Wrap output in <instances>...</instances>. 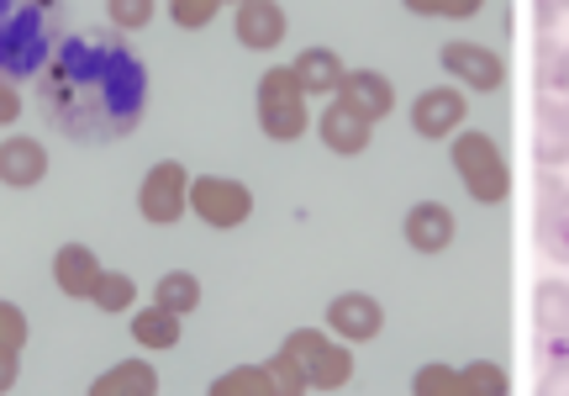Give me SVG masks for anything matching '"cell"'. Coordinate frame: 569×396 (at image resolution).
I'll return each instance as SVG.
<instances>
[{"instance_id":"obj_1","label":"cell","mask_w":569,"mask_h":396,"mask_svg":"<svg viewBox=\"0 0 569 396\" xmlns=\"http://www.w3.org/2000/svg\"><path fill=\"white\" fill-rule=\"evenodd\" d=\"M38 111L74 143H117L148 111V69L117 32H74L38 75Z\"/></svg>"},{"instance_id":"obj_2","label":"cell","mask_w":569,"mask_h":396,"mask_svg":"<svg viewBox=\"0 0 569 396\" xmlns=\"http://www.w3.org/2000/svg\"><path fill=\"white\" fill-rule=\"evenodd\" d=\"M63 0H0V80H32L59 48Z\"/></svg>"},{"instance_id":"obj_3","label":"cell","mask_w":569,"mask_h":396,"mask_svg":"<svg viewBox=\"0 0 569 396\" xmlns=\"http://www.w3.org/2000/svg\"><path fill=\"white\" fill-rule=\"evenodd\" d=\"M453 169H459L465 190L480 201V207L507 201L511 165H507V154H501L496 138H486V132H453Z\"/></svg>"},{"instance_id":"obj_4","label":"cell","mask_w":569,"mask_h":396,"mask_svg":"<svg viewBox=\"0 0 569 396\" xmlns=\"http://www.w3.org/2000/svg\"><path fill=\"white\" fill-rule=\"evenodd\" d=\"M280 355L301 370L306 392H338V386H348V376H353L348 344H332V338L317 334V328H296V334L284 338Z\"/></svg>"},{"instance_id":"obj_5","label":"cell","mask_w":569,"mask_h":396,"mask_svg":"<svg viewBox=\"0 0 569 396\" xmlns=\"http://www.w3.org/2000/svg\"><path fill=\"white\" fill-rule=\"evenodd\" d=\"M259 127H264V138H274V143H296L306 127H311V117H306V90H301V80H296V69L274 63L264 80H259Z\"/></svg>"},{"instance_id":"obj_6","label":"cell","mask_w":569,"mask_h":396,"mask_svg":"<svg viewBox=\"0 0 569 396\" xmlns=\"http://www.w3.org/2000/svg\"><path fill=\"white\" fill-rule=\"evenodd\" d=\"M190 207L206 228H243L253 217V190L227 175H201V180H190Z\"/></svg>"},{"instance_id":"obj_7","label":"cell","mask_w":569,"mask_h":396,"mask_svg":"<svg viewBox=\"0 0 569 396\" xmlns=\"http://www.w3.org/2000/svg\"><path fill=\"white\" fill-rule=\"evenodd\" d=\"M184 207H190V169L180 159H163L142 175V190H138V211L153 222V228H169L180 222Z\"/></svg>"},{"instance_id":"obj_8","label":"cell","mask_w":569,"mask_h":396,"mask_svg":"<svg viewBox=\"0 0 569 396\" xmlns=\"http://www.w3.org/2000/svg\"><path fill=\"white\" fill-rule=\"evenodd\" d=\"M443 75L459 80L465 90H480V96H496L507 85V59L486 48V42H443Z\"/></svg>"},{"instance_id":"obj_9","label":"cell","mask_w":569,"mask_h":396,"mask_svg":"<svg viewBox=\"0 0 569 396\" xmlns=\"http://www.w3.org/2000/svg\"><path fill=\"white\" fill-rule=\"evenodd\" d=\"M327 328H332V338H343V344H369V338H380V328H386V313H380L375 296L343 291L327 301Z\"/></svg>"},{"instance_id":"obj_10","label":"cell","mask_w":569,"mask_h":396,"mask_svg":"<svg viewBox=\"0 0 569 396\" xmlns=\"http://www.w3.org/2000/svg\"><path fill=\"white\" fill-rule=\"evenodd\" d=\"M411 127L422 132V138H448V132H459L465 127V90H453V85H438V90H422L417 101H411Z\"/></svg>"},{"instance_id":"obj_11","label":"cell","mask_w":569,"mask_h":396,"mask_svg":"<svg viewBox=\"0 0 569 396\" xmlns=\"http://www.w3.org/2000/svg\"><path fill=\"white\" fill-rule=\"evenodd\" d=\"M232 27H238V42H243L248 53H269V48L284 42V27H290V21H284L280 0H238Z\"/></svg>"},{"instance_id":"obj_12","label":"cell","mask_w":569,"mask_h":396,"mask_svg":"<svg viewBox=\"0 0 569 396\" xmlns=\"http://www.w3.org/2000/svg\"><path fill=\"white\" fill-rule=\"evenodd\" d=\"M338 101H348L359 117H369V122H380V117L396 111V85H390L380 69H348L343 85H338Z\"/></svg>"},{"instance_id":"obj_13","label":"cell","mask_w":569,"mask_h":396,"mask_svg":"<svg viewBox=\"0 0 569 396\" xmlns=\"http://www.w3.org/2000/svg\"><path fill=\"white\" fill-rule=\"evenodd\" d=\"M317 132H322V143L332 148V154H343V159H353V154H365L369 138H375V122L369 117H359L348 101H332L317 117Z\"/></svg>"},{"instance_id":"obj_14","label":"cell","mask_w":569,"mask_h":396,"mask_svg":"<svg viewBox=\"0 0 569 396\" xmlns=\"http://www.w3.org/2000/svg\"><path fill=\"white\" fill-rule=\"evenodd\" d=\"M48 175V148L38 143V138H6L0 143V186L11 190H32Z\"/></svg>"},{"instance_id":"obj_15","label":"cell","mask_w":569,"mask_h":396,"mask_svg":"<svg viewBox=\"0 0 569 396\" xmlns=\"http://www.w3.org/2000/svg\"><path fill=\"white\" fill-rule=\"evenodd\" d=\"M407 244L417 254H443L453 244V211L443 201H417L407 211Z\"/></svg>"},{"instance_id":"obj_16","label":"cell","mask_w":569,"mask_h":396,"mask_svg":"<svg viewBox=\"0 0 569 396\" xmlns=\"http://www.w3.org/2000/svg\"><path fill=\"white\" fill-rule=\"evenodd\" d=\"M53 280H59L63 296H90L96 280H101V259L84 249V244H63V249L53 254Z\"/></svg>"},{"instance_id":"obj_17","label":"cell","mask_w":569,"mask_h":396,"mask_svg":"<svg viewBox=\"0 0 569 396\" xmlns=\"http://www.w3.org/2000/svg\"><path fill=\"white\" fill-rule=\"evenodd\" d=\"M290 69H296V80H301L306 96H338V85H343V75H348L332 48H306Z\"/></svg>"},{"instance_id":"obj_18","label":"cell","mask_w":569,"mask_h":396,"mask_svg":"<svg viewBox=\"0 0 569 396\" xmlns=\"http://www.w3.org/2000/svg\"><path fill=\"white\" fill-rule=\"evenodd\" d=\"M90 392L96 396H153L159 392V370H153L148 359H122V365H111Z\"/></svg>"},{"instance_id":"obj_19","label":"cell","mask_w":569,"mask_h":396,"mask_svg":"<svg viewBox=\"0 0 569 396\" xmlns=\"http://www.w3.org/2000/svg\"><path fill=\"white\" fill-rule=\"evenodd\" d=\"M132 338H138L142 349H174L180 344V313H169V307H142L132 317Z\"/></svg>"},{"instance_id":"obj_20","label":"cell","mask_w":569,"mask_h":396,"mask_svg":"<svg viewBox=\"0 0 569 396\" xmlns=\"http://www.w3.org/2000/svg\"><path fill=\"white\" fill-rule=\"evenodd\" d=\"M538 159H543V165L569 159V106L565 111H559V106H543V111H538Z\"/></svg>"},{"instance_id":"obj_21","label":"cell","mask_w":569,"mask_h":396,"mask_svg":"<svg viewBox=\"0 0 569 396\" xmlns=\"http://www.w3.org/2000/svg\"><path fill=\"white\" fill-rule=\"evenodd\" d=\"M532 317H538L543 334H569V280H543L538 301H532Z\"/></svg>"},{"instance_id":"obj_22","label":"cell","mask_w":569,"mask_h":396,"mask_svg":"<svg viewBox=\"0 0 569 396\" xmlns=\"http://www.w3.org/2000/svg\"><path fill=\"white\" fill-rule=\"evenodd\" d=\"M153 301L169 307V313H180V317L196 313V307H201V280H196L190 270H169L159 286H153Z\"/></svg>"},{"instance_id":"obj_23","label":"cell","mask_w":569,"mask_h":396,"mask_svg":"<svg viewBox=\"0 0 569 396\" xmlns=\"http://www.w3.org/2000/svg\"><path fill=\"white\" fill-rule=\"evenodd\" d=\"M280 386H274V370L269 365H243V370H227L217 386H211V396H274Z\"/></svg>"},{"instance_id":"obj_24","label":"cell","mask_w":569,"mask_h":396,"mask_svg":"<svg viewBox=\"0 0 569 396\" xmlns=\"http://www.w3.org/2000/svg\"><path fill=\"white\" fill-rule=\"evenodd\" d=\"M538 244H543L553 259H569V190L543 207V217H538Z\"/></svg>"},{"instance_id":"obj_25","label":"cell","mask_w":569,"mask_h":396,"mask_svg":"<svg viewBox=\"0 0 569 396\" xmlns=\"http://www.w3.org/2000/svg\"><path fill=\"white\" fill-rule=\"evenodd\" d=\"M90 301H96L101 313H127V307L138 301V280H132V275H122V270H101V280H96Z\"/></svg>"},{"instance_id":"obj_26","label":"cell","mask_w":569,"mask_h":396,"mask_svg":"<svg viewBox=\"0 0 569 396\" xmlns=\"http://www.w3.org/2000/svg\"><path fill=\"white\" fill-rule=\"evenodd\" d=\"M507 370L501 365H469L459 370V396H507Z\"/></svg>"},{"instance_id":"obj_27","label":"cell","mask_w":569,"mask_h":396,"mask_svg":"<svg viewBox=\"0 0 569 396\" xmlns=\"http://www.w3.org/2000/svg\"><path fill=\"white\" fill-rule=\"evenodd\" d=\"M153 11H159V0H106V17H111L117 32H138V27H148Z\"/></svg>"},{"instance_id":"obj_28","label":"cell","mask_w":569,"mask_h":396,"mask_svg":"<svg viewBox=\"0 0 569 396\" xmlns=\"http://www.w3.org/2000/svg\"><path fill=\"white\" fill-rule=\"evenodd\" d=\"M407 11H417V17H448V21H469L480 17V6L486 0H401Z\"/></svg>"},{"instance_id":"obj_29","label":"cell","mask_w":569,"mask_h":396,"mask_svg":"<svg viewBox=\"0 0 569 396\" xmlns=\"http://www.w3.org/2000/svg\"><path fill=\"white\" fill-rule=\"evenodd\" d=\"M411 392L417 396H459V370H448V365H422L417 380H411Z\"/></svg>"},{"instance_id":"obj_30","label":"cell","mask_w":569,"mask_h":396,"mask_svg":"<svg viewBox=\"0 0 569 396\" xmlns=\"http://www.w3.org/2000/svg\"><path fill=\"white\" fill-rule=\"evenodd\" d=\"M222 6H227V0H169V17H174V27H184V32H190V27H206V21L217 17Z\"/></svg>"},{"instance_id":"obj_31","label":"cell","mask_w":569,"mask_h":396,"mask_svg":"<svg viewBox=\"0 0 569 396\" xmlns=\"http://www.w3.org/2000/svg\"><path fill=\"white\" fill-rule=\"evenodd\" d=\"M21 344H27V317H21V307L0 301V349H6V355H21Z\"/></svg>"},{"instance_id":"obj_32","label":"cell","mask_w":569,"mask_h":396,"mask_svg":"<svg viewBox=\"0 0 569 396\" xmlns=\"http://www.w3.org/2000/svg\"><path fill=\"white\" fill-rule=\"evenodd\" d=\"M543 85L559 90V96H569V48H553L549 53V63H543Z\"/></svg>"},{"instance_id":"obj_33","label":"cell","mask_w":569,"mask_h":396,"mask_svg":"<svg viewBox=\"0 0 569 396\" xmlns=\"http://www.w3.org/2000/svg\"><path fill=\"white\" fill-rule=\"evenodd\" d=\"M21 117V90L11 80H0V127H11Z\"/></svg>"},{"instance_id":"obj_34","label":"cell","mask_w":569,"mask_h":396,"mask_svg":"<svg viewBox=\"0 0 569 396\" xmlns=\"http://www.w3.org/2000/svg\"><path fill=\"white\" fill-rule=\"evenodd\" d=\"M11 386H17V355L0 349V392H11Z\"/></svg>"},{"instance_id":"obj_35","label":"cell","mask_w":569,"mask_h":396,"mask_svg":"<svg viewBox=\"0 0 569 396\" xmlns=\"http://www.w3.org/2000/svg\"><path fill=\"white\" fill-rule=\"evenodd\" d=\"M565 380H569V359H565V365H553V370H549V386H553V392H559Z\"/></svg>"},{"instance_id":"obj_36","label":"cell","mask_w":569,"mask_h":396,"mask_svg":"<svg viewBox=\"0 0 569 396\" xmlns=\"http://www.w3.org/2000/svg\"><path fill=\"white\" fill-rule=\"evenodd\" d=\"M543 6V17H559V11H569V0H538Z\"/></svg>"},{"instance_id":"obj_37","label":"cell","mask_w":569,"mask_h":396,"mask_svg":"<svg viewBox=\"0 0 569 396\" xmlns=\"http://www.w3.org/2000/svg\"><path fill=\"white\" fill-rule=\"evenodd\" d=\"M232 6H238V0H232Z\"/></svg>"}]
</instances>
